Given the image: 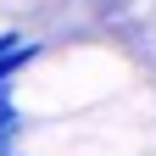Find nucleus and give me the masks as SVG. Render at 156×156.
Returning a JSON list of instances; mask_svg holds the SVG:
<instances>
[{
  "mask_svg": "<svg viewBox=\"0 0 156 156\" xmlns=\"http://www.w3.org/2000/svg\"><path fill=\"white\" fill-rule=\"evenodd\" d=\"M23 128H28V112L17 95H0V140H23Z\"/></svg>",
  "mask_w": 156,
  "mask_h": 156,
  "instance_id": "1",
  "label": "nucleus"
}]
</instances>
